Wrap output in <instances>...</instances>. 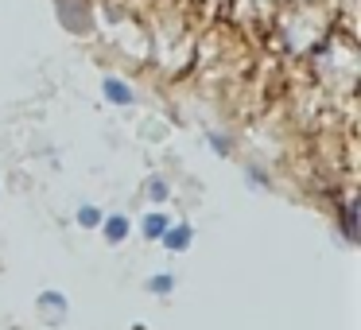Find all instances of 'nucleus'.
<instances>
[{"label": "nucleus", "instance_id": "f257e3e1", "mask_svg": "<svg viewBox=\"0 0 361 330\" xmlns=\"http://www.w3.org/2000/svg\"><path fill=\"white\" fill-rule=\"evenodd\" d=\"M39 314L51 322V326H59V322L66 319V295L63 291H43L39 295Z\"/></svg>", "mask_w": 361, "mask_h": 330}, {"label": "nucleus", "instance_id": "423d86ee", "mask_svg": "<svg viewBox=\"0 0 361 330\" xmlns=\"http://www.w3.org/2000/svg\"><path fill=\"white\" fill-rule=\"evenodd\" d=\"M148 291H152V295H171V291H175V276H171V272L152 276V280H148Z\"/></svg>", "mask_w": 361, "mask_h": 330}, {"label": "nucleus", "instance_id": "20e7f679", "mask_svg": "<svg viewBox=\"0 0 361 330\" xmlns=\"http://www.w3.org/2000/svg\"><path fill=\"white\" fill-rule=\"evenodd\" d=\"M171 226V218H167V214H148V218L140 221V229H144V237H148V241H159V237H164V229Z\"/></svg>", "mask_w": 361, "mask_h": 330}, {"label": "nucleus", "instance_id": "f03ea898", "mask_svg": "<svg viewBox=\"0 0 361 330\" xmlns=\"http://www.w3.org/2000/svg\"><path fill=\"white\" fill-rule=\"evenodd\" d=\"M159 241H164L167 252H183V249H190V241H195V229H190L187 221H179V226H167Z\"/></svg>", "mask_w": 361, "mask_h": 330}, {"label": "nucleus", "instance_id": "0eeeda50", "mask_svg": "<svg viewBox=\"0 0 361 330\" xmlns=\"http://www.w3.org/2000/svg\"><path fill=\"white\" fill-rule=\"evenodd\" d=\"M78 226L97 229V226H102V210H97V206H82V210H78Z\"/></svg>", "mask_w": 361, "mask_h": 330}, {"label": "nucleus", "instance_id": "39448f33", "mask_svg": "<svg viewBox=\"0 0 361 330\" xmlns=\"http://www.w3.org/2000/svg\"><path fill=\"white\" fill-rule=\"evenodd\" d=\"M105 97L117 102V105H133V90H128L125 82H117V78H105Z\"/></svg>", "mask_w": 361, "mask_h": 330}, {"label": "nucleus", "instance_id": "6e6552de", "mask_svg": "<svg viewBox=\"0 0 361 330\" xmlns=\"http://www.w3.org/2000/svg\"><path fill=\"white\" fill-rule=\"evenodd\" d=\"M148 198H152V202H164V198H167V183L164 179H152L148 183Z\"/></svg>", "mask_w": 361, "mask_h": 330}, {"label": "nucleus", "instance_id": "7ed1b4c3", "mask_svg": "<svg viewBox=\"0 0 361 330\" xmlns=\"http://www.w3.org/2000/svg\"><path fill=\"white\" fill-rule=\"evenodd\" d=\"M128 229H133V226H128L125 214H109V218H102V233H105V241H109V245H121L128 237Z\"/></svg>", "mask_w": 361, "mask_h": 330}]
</instances>
